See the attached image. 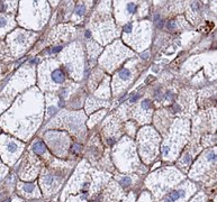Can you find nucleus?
<instances>
[{"label":"nucleus","mask_w":217,"mask_h":202,"mask_svg":"<svg viewBox=\"0 0 217 202\" xmlns=\"http://www.w3.org/2000/svg\"><path fill=\"white\" fill-rule=\"evenodd\" d=\"M23 149V145L16 142L14 139H6L3 142V146H2V152H3V156L6 160H9V162H13L16 158H18L20 152Z\"/></svg>","instance_id":"6"},{"label":"nucleus","mask_w":217,"mask_h":202,"mask_svg":"<svg viewBox=\"0 0 217 202\" xmlns=\"http://www.w3.org/2000/svg\"><path fill=\"white\" fill-rule=\"evenodd\" d=\"M118 183L122 186H124V187H128L133 183V177L129 176V175H124V176L118 178Z\"/></svg>","instance_id":"11"},{"label":"nucleus","mask_w":217,"mask_h":202,"mask_svg":"<svg viewBox=\"0 0 217 202\" xmlns=\"http://www.w3.org/2000/svg\"><path fill=\"white\" fill-rule=\"evenodd\" d=\"M9 23H10V18L7 16H0V28H5V27H7V26L9 25Z\"/></svg>","instance_id":"13"},{"label":"nucleus","mask_w":217,"mask_h":202,"mask_svg":"<svg viewBox=\"0 0 217 202\" xmlns=\"http://www.w3.org/2000/svg\"><path fill=\"white\" fill-rule=\"evenodd\" d=\"M193 190H195V186L191 183L187 182L182 186H180V187L173 190L172 192H170L162 202H184L191 194Z\"/></svg>","instance_id":"5"},{"label":"nucleus","mask_w":217,"mask_h":202,"mask_svg":"<svg viewBox=\"0 0 217 202\" xmlns=\"http://www.w3.org/2000/svg\"><path fill=\"white\" fill-rule=\"evenodd\" d=\"M205 200H206L205 194L202 193V192H200L199 194H197V195H196L190 202H205Z\"/></svg>","instance_id":"14"},{"label":"nucleus","mask_w":217,"mask_h":202,"mask_svg":"<svg viewBox=\"0 0 217 202\" xmlns=\"http://www.w3.org/2000/svg\"><path fill=\"white\" fill-rule=\"evenodd\" d=\"M133 66H126L123 67L118 73H117L116 77H115V85H114V90L115 92L120 91L122 89H124L127 86V84L129 83L133 80Z\"/></svg>","instance_id":"7"},{"label":"nucleus","mask_w":217,"mask_h":202,"mask_svg":"<svg viewBox=\"0 0 217 202\" xmlns=\"http://www.w3.org/2000/svg\"><path fill=\"white\" fill-rule=\"evenodd\" d=\"M47 143L52 148V151H54L55 154H58L60 156L64 155L67 149V145H69V138L64 133H58V131H51L45 135Z\"/></svg>","instance_id":"3"},{"label":"nucleus","mask_w":217,"mask_h":202,"mask_svg":"<svg viewBox=\"0 0 217 202\" xmlns=\"http://www.w3.org/2000/svg\"><path fill=\"white\" fill-rule=\"evenodd\" d=\"M46 62L41 66V86L43 89H56L58 85L64 83L65 73L62 67L56 65L55 62Z\"/></svg>","instance_id":"2"},{"label":"nucleus","mask_w":217,"mask_h":202,"mask_svg":"<svg viewBox=\"0 0 217 202\" xmlns=\"http://www.w3.org/2000/svg\"><path fill=\"white\" fill-rule=\"evenodd\" d=\"M10 201H11V199H7V200H5L3 202H10Z\"/></svg>","instance_id":"15"},{"label":"nucleus","mask_w":217,"mask_h":202,"mask_svg":"<svg viewBox=\"0 0 217 202\" xmlns=\"http://www.w3.org/2000/svg\"><path fill=\"white\" fill-rule=\"evenodd\" d=\"M32 149L36 155H40V156L47 155V149L42 140H35L32 145Z\"/></svg>","instance_id":"10"},{"label":"nucleus","mask_w":217,"mask_h":202,"mask_svg":"<svg viewBox=\"0 0 217 202\" xmlns=\"http://www.w3.org/2000/svg\"><path fill=\"white\" fill-rule=\"evenodd\" d=\"M34 37V34L27 33L24 30H17V33H15L13 35V39L14 43L16 44V46H23V47H27L31 43H32V38Z\"/></svg>","instance_id":"8"},{"label":"nucleus","mask_w":217,"mask_h":202,"mask_svg":"<svg viewBox=\"0 0 217 202\" xmlns=\"http://www.w3.org/2000/svg\"><path fill=\"white\" fill-rule=\"evenodd\" d=\"M19 192L27 198H40V190L35 183H20Z\"/></svg>","instance_id":"9"},{"label":"nucleus","mask_w":217,"mask_h":202,"mask_svg":"<svg viewBox=\"0 0 217 202\" xmlns=\"http://www.w3.org/2000/svg\"><path fill=\"white\" fill-rule=\"evenodd\" d=\"M180 173H178L173 168H164L162 171L156 172L155 174L151 175L147 180V185L151 187V190L154 191V194L156 198L167 192L169 189L173 187L178 181H180Z\"/></svg>","instance_id":"1"},{"label":"nucleus","mask_w":217,"mask_h":202,"mask_svg":"<svg viewBox=\"0 0 217 202\" xmlns=\"http://www.w3.org/2000/svg\"><path fill=\"white\" fill-rule=\"evenodd\" d=\"M86 14V6L83 3H79L77 7H75V10H74V16L77 17H80L82 18Z\"/></svg>","instance_id":"12"},{"label":"nucleus","mask_w":217,"mask_h":202,"mask_svg":"<svg viewBox=\"0 0 217 202\" xmlns=\"http://www.w3.org/2000/svg\"><path fill=\"white\" fill-rule=\"evenodd\" d=\"M62 178H63V176L60 172H52L49 169H44L42 176H41L43 191L47 195L52 194L60 186Z\"/></svg>","instance_id":"4"}]
</instances>
